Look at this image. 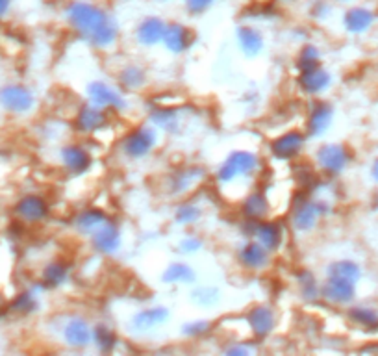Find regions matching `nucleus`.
Masks as SVG:
<instances>
[{
  "label": "nucleus",
  "instance_id": "1",
  "mask_svg": "<svg viewBox=\"0 0 378 356\" xmlns=\"http://www.w3.org/2000/svg\"><path fill=\"white\" fill-rule=\"evenodd\" d=\"M67 19L93 45L106 46L117 37V26L106 11L89 2H72L67 8Z\"/></svg>",
  "mask_w": 378,
  "mask_h": 356
},
{
  "label": "nucleus",
  "instance_id": "2",
  "mask_svg": "<svg viewBox=\"0 0 378 356\" xmlns=\"http://www.w3.org/2000/svg\"><path fill=\"white\" fill-rule=\"evenodd\" d=\"M256 167V158L249 153H235L228 162L221 167L219 180L221 182H228L234 180L240 174H245Z\"/></svg>",
  "mask_w": 378,
  "mask_h": 356
},
{
  "label": "nucleus",
  "instance_id": "3",
  "mask_svg": "<svg viewBox=\"0 0 378 356\" xmlns=\"http://www.w3.org/2000/svg\"><path fill=\"white\" fill-rule=\"evenodd\" d=\"M322 295L332 303H348L354 297V282L339 276H330L322 288Z\"/></svg>",
  "mask_w": 378,
  "mask_h": 356
},
{
  "label": "nucleus",
  "instance_id": "4",
  "mask_svg": "<svg viewBox=\"0 0 378 356\" xmlns=\"http://www.w3.org/2000/svg\"><path fill=\"white\" fill-rule=\"evenodd\" d=\"M319 162L327 171L330 173H339L348 162V154L343 147H337V145H328V147H322L319 151Z\"/></svg>",
  "mask_w": 378,
  "mask_h": 356
},
{
  "label": "nucleus",
  "instance_id": "5",
  "mask_svg": "<svg viewBox=\"0 0 378 356\" xmlns=\"http://www.w3.org/2000/svg\"><path fill=\"white\" fill-rule=\"evenodd\" d=\"M0 101L13 112H25L32 106V95L25 87H6L4 91L0 93Z\"/></svg>",
  "mask_w": 378,
  "mask_h": 356
},
{
  "label": "nucleus",
  "instance_id": "6",
  "mask_svg": "<svg viewBox=\"0 0 378 356\" xmlns=\"http://www.w3.org/2000/svg\"><path fill=\"white\" fill-rule=\"evenodd\" d=\"M165 28H167V26H165L164 20L156 19V17H148V19H145L143 23L139 25V41L145 43V45H154V43L164 39Z\"/></svg>",
  "mask_w": 378,
  "mask_h": 356
},
{
  "label": "nucleus",
  "instance_id": "7",
  "mask_svg": "<svg viewBox=\"0 0 378 356\" xmlns=\"http://www.w3.org/2000/svg\"><path fill=\"white\" fill-rule=\"evenodd\" d=\"M373 11H369L367 8H353L345 13V26L348 32H354V34L367 30L369 26L373 25Z\"/></svg>",
  "mask_w": 378,
  "mask_h": 356
},
{
  "label": "nucleus",
  "instance_id": "8",
  "mask_svg": "<svg viewBox=\"0 0 378 356\" xmlns=\"http://www.w3.org/2000/svg\"><path fill=\"white\" fill-rule=\"evenodd\" d=\"M154 145V136L152 132H148V130H139V132L132 134L130 138H128L126 148L128 154H132V156H143L150 151V147Z\"/></svg>",
  "mask_w": 378,
  "mask_h": 356
},
{
  "label": "nucleus",
  "instance_id": "9",
  "mask_svg": "<svg viewBox=\"0 0 378 356\" xmlns=\"http://www.w3.org/2000/svg\"><path fill=\"white\" fill-rule=\"evenodd\" d=\"M302 147V138L299 134H287L284 138H280L278 141H275L273 145V151L278 158H292L295 156Z\"/></svg>",
  "mask_w": 378,
  "mask_h": 356
},
{
  "label": "nucleus",
  "instance_id": "10",
  "mask_svg": "<svg viewBox=\"0 0 378 356\" xmlns=\"http://www.w3.org/2000/svg\"><path fill=\"white\" fill-rule=\"evenodd\" d=\"M164 41L169 45L171 51H184L185 46L189 45V30L180 25H171L165 28Z\"/></svg>",
  "mask_w": 378,
  "mask_h": 356
},
{
  "label": "nucleus",
  "instance_id": "11",
  "mask_svg": "<svg viewBox=\"0 0 378 356\" xmlns=\"http://www.w3.org/2000/svg\"><path fill=\"white\" fill-rule=\"evenodd\" d=\"M17 212H19V214H21L25 219L37 221V219L45 217L46 204L43 203L41 198L26 197V198H22L21 203H19V206H17Z\"/></svg>",
  "mask_w": 378,
  "mask_h": 356
},
{
  "label": "nucleus",
  "instance_id": "12",
  "mask_svg": "<svg viewBox=\"0 0 378 356\" xmlns=\"http://www.w3.org/2000/svg\"><path fill=\"white\" fill-rule=\"evenodd\" d=\"M241 260H243V264L252 267V269L263 267L267 264V249L263 245H247L245 249L241 250Z\"/></svg>",
  "mask_w": 378,
  "mask_h": 356
},
{
  "label": "nucleus",
  "instance_id": "13",
  "mask_svg": "<svg viewBox=\"0 0 378 356\" xmlns=\"http://www.w3.org/2000/svg\"><path fill=\"white\" fill-rule=\"evenodd\" d=\"M89 95L100 106H123V101H121L117 93L112 91L110 87L103 86V84H93L89 87Z\"/></svg>",
  "mask_w": 378,
  "mask_h": 356
},
{
  "label": "nucleus",
  "instance_id": "14",
  "mask_svg": "<svg viewBox=\"0 0 378 356\" xmlns=\"http://www.w3.org/2000/svg\"><path fill=\"white\" fill-rule=\"evenodd\" d=\"M95 243H97V249L103 250V253H113V250L117 249L119 245V234L117 230L113 229V227H100L97 232V238H95Z\"/></svg>",
  "mask_w": 378,
  "mask_h": 356
},
{
  "label": "nucleus",
  "instance_id": "15",
  "mask_svg": "<svg viewBox=\"0 0 378 356\" xmlns=\"http://www.w3.org/2000/svg\"><path fill=\"white\" fill-rule=\"evenodd\" d=\"M330 84V77H328L325 71H317V69H312V71L302 72V87L306 91L317 93L325 89V87Z\"/></svg>",
  "mask_w": 378,
  "mask_h": 356
},
{
  "label": "nucleus",
  "instance_id": "16",
  "mask_svg": "<svg viewBox=\"0 0 378 356\" xmlns=\"http://www.w3.org/2000/svg\"><path fill=\"white\" fill-rule=\"evenodd\" d=\"M63 160H65L67 167L72 169V171H77V173L87 169V165H89V156L84 153L82 148L78 147L65 148V151H63Z\"/></svg>",
  "mask_w": 378,
  "mask_h": 356
},
{
  "label": "nucleus",
  "instance_id": "17",
  "mask_svg": "<svg viewBox=\"0 0 378 356\" xmlns=\"http://www.w3.org/2000/svg\"><path fill=\"white\" fill-rule=\"evenodd\" d=\"M65 338L69 343H72V345H84V343L89 341V331H87V325L80 319L71 321V323L67 325Z\"/></svg>",
  "mask_w": 378,
  "mask_h": 356
},
{
  "label": "nucleus",
  "instance_id": "18",
  "mask_svg": "<svg viewBox=\"0 0 378 356\" xmlns=\"http://www.w3.org/2000/svg\"><path fill=\"white\" fill-rule=\"evenodd\" d=\"M251 325L258 334H267L273 329V314L267 308H256L251 314Z\"/></svg>",
  "mask_w": 378,
  "mask_h": 356
},
{
  "label": "nucleus",
  "instance_id": "19",
  "mask_svg": "<svg viewBox=\"0 0 378 356\" xmlns=\"http://www.w3.org/2000/svg\"><path fill=\"white\" fill-rule=\"evenodd\" d=\"M330 117H332V110L328 106H319L315 112L312 113V119H310V132L312 136H319V134L328 127L330 122Z\"/></svg>",
  "mask_w": 378,
  "mask_h": 356
},
{
  "label": "nucleus",
  "instance_id": "20",
  "mask_svg": "<svg viewBox=\"0 0 378 356\" xmlns=\"http://www.w3.org/2000/svg\"><path fill=\"white\" fill-rule=\"evenodd\" d=\"M360 275H362L360 267L354 262H337L330 267V276H339V279L351 280V282H356Z\"/></svg>",
  "mask_w": 378,
  "mask_h": 356
},
{
  "label": "nucleus",
  "instance_id": "21",
  "mask_svg": "<svg viewBox=\"0 0 378 356\" xmlns=\"http://www.w3.org/2000/svg\"><path fill=\"white\" fill-rule=\"evenodd\" d=\"M258 238H260V243L267 250L276 249L278 243H280V230L275 224H261L260 229H258Z\"/></svg>",
  "mask_w": 378,
  "mask_h": 356
},
{
  "label": "nucleus",
  "instance_id": "22",
  "mask_svg": "<svg viewBox=\"0 0 378 356\" xmlns=\"http://www.w3.org/2000/svg\"><path fill=\"white\" fill-rule=\"evenodd\" d=\"M240 41L247 54H256L261 49V36L254 28H241L240 30Z\"/></svg>",
  "mask_w": 378,
  "mask_h": 356
},
{
  "label": "nucleus",
  "instance_id": "23",
  "mask_svg": "<svg viewBox=\"0 0 378 356\" xmlns=\"http://www.w3.org/2000/svg\"><path fill=\"white\" fill-rule=\"evenodd\" d=\"M317 206H313V204H304V206H301V208L296 210L295 214V224L299 227V229H310L313 223H315V217H317Z\"/></svg>",
  "mask_w": 378,
  "mask_h": 356
},
{
  "label": "nucleus",
  "instance_id": "24",
  "mask_svg": "<svg viewBox=\"0 0 378 356\" xmlns=\"http://www.w3.org/2000/svg\"><path fill=\"white\" fill-rule=\"evenodd\" d=\"M104 122L103 113L97 112V110H93V108H86L82 112V115L78 117V125L82 130H95Z\"/></svg>",
  "mask_w": 378,
  "mask_h": 356
},
{
  "label": "nucleus",
  "instance_id": "25",
  "mask_svg": "<svg viewBox=\"0 0 378 356\" xmlns=\"http://www.w3.org/2000/svg\"><path fill=\"white\" fill-rule=\"evenodd\" d=\"M351 317L362 326H378V312L373 308H353Z\"/></svg>",
  "mask_w": 378,
  "mask_h": 356
},
{
  "label": "nucleus",
  "instance_id": "26",
  "mask_svg": "<svg viewBox=\"0 0 378 356\" xmlns=\"http://www.w3.org/2000/svg\"><path fill=\"white\" fill-rule=\"evenodd\" d=\"M103 214H98V212H87V214H84L82 217L78 219V224H80V229L84 230V232H91V230H98L100 227H103Z\"/></svg>",
  "mask_w": 378,
  "mask_h": 356
},
{
  "label": "nucleus",
  "instance_id": "27",
  "mask_svg": "<svg viewBox=\"0 0 378 356\" xmlns=\"http://www.w3.org/2000/svg\"><path fill=\"white\" fill-rule=\"evenodd\" d=\"M245 206L247 214L251 215V217H260V215H263V212H266V201H263L261 195H252V197H249Z\"/></svg>",
  "mask_w": 378,
  "mask_h": 356
},
{
  "label": "nucleus",
  "instance_id": "28",
  "mask_svg": "<svg viewBox=\"0 0 378 356\" xmlns=\"http://www.w3.org/2000/svg\"><path fill=\"white\" fill-rule=\"evenodd\" d=\"M299 65H301L302 72L315 69L317 67V51L313 49V46H308V49H304L301 60H299Z\"/></svg>",
  "mask_w": 378,
  "mask_h": 356
},
{
  "label": "nucleus",
  "instance_id": "29",
  "mask_svg": "<svg viewBox=\"0 0 378 356\" xmlns=\"http://www.w3.org/2000/svg\"><path fill=\"white\" fill-rule=\"evenodd\" d=\"M215 0H185V8H188L189 13L199 15V13H204L206 10H210Z\"/></svg>",
  "mask_w": 378,
  "mask_h": 356
},
{
  "label": "nucleus",
  "instance_id": "30",
  "mask_svg": "<svg viewBox=\"0 0 378 356\" xmlns=\"http://www.w3.org/2000/svg\"><path fill=\"white\" fill-rule=\"evenodd\" d=\"M65 279V269H63L62 265H51L45 273V280L48 284H60L62 280Z\"/></svg>",
  "mask_w": 378,
  "mask_h": 356
},
{
  "label": "nucleus",
  "instance_id": "31",
  "mask_svg": "<svg viewBox=\"0 0 378 356\" xmlns=\"http://www.w3.org/2000/svg\"><path fill=\"white\" fill-rule=\"evenodd\" d=\"M167 280H174V282H178V280H188L191 279V271L184 265H173L171 269L167 271V275H165Z\"/></svg>",
  "mask_w": 378,
  "mask_h": 356
},
{
  "label": "nucleus",
  "instance_id": "32",
  "mask_svg": "<svg viewBox=\"0 0 378 356\" xmlns=\"http://www.w3.org/2000/svg\"><path fill=\"white\" fill-rule=\"evenodd\" d=\"M164 317H165L164 310H150L141 314V316L138 317V321H141L145 326H152L156 325V323H159V321H164Z\"/></svg>",
  "mask_w": 378,
  "mask_h": 356
},
{
  "label": "nucleus",
  "instance_id": "33",
  "mask_svg": "<svg viewBox=\"0 0 378 356\" xmlns=\"http://www.w3.org/2000/svg\"><path fill=\"white\" fill-rule=\"evenodd\" d=\"M97 340H98V345L103 347V349H110V347L115 343V338H113V334L110 331H107L106 326H100L97 331Z\"/></svg>",
  "mask_w": 378,
  "mask_h": 356
},
{
  "label": "nucleus",
  "instance_id": "34",
  "mask_svg": "<svg viewBox=\"0 0 378 356\" xmlns=\"http://www.w3.org/2000/svg\"><path fill=\"white\" fill-rule=\"evenodd\" d=\"M180 214H185V217H180V219H184V221H193V219H197L199 212H195L193 206H185L184 212H180Z\"/></svg>",
  "mask_w": 378,
  "mask_h": 356
},
{
  "label": "nucleus",
  "instance_id": "35",
  "mask_svg": "<svg viewBox=\"0 0 378 356\" xmlns=\"http://www.w3.org/2000/svg\"><path fill=\"white\" fill-rule=\"evenodd\" d=\"M11 0H0V15H4L8 8H10Z\"/></svg>",
  "mask_w": 378,
  "mask_h": 356
},
{
  "label": "nucleus",
  "instance_id": "36",
  "mask_svg": "<svg viewBox=\"0 0 378 356\" xmlns=\"http://www.w3.org/2000/svg\"><path fill=\"white\" fill-rule=\"evenodd\" d=\"M373 177L378 180V160H377V163L373 165Z\"/></svg>",
  "mask_w": 378,
  "mask_h": 356
},
{
  "label": "nucleus",
  "instance_id": "37",
  "mask_svg": "<svg viewBox=\"0 0 378 356\" xmlns=\"http://www.w3.org/2000/svg\"><path fill=\"white\" fill-rule=\"evenodd\" d=\"M336 2H353V0H336Z\"/></svg>",
  "mask_w": 378,
  "mask_h": 356
},
{
  "label": "nucleus",
  "instance_id": "38",
  "mask_svg": "<svg viewBox=\"0 0 378 356\" xmlns=\"http://www.w3.org/2000/svg\"><path fill=\"white\" fill-rule=\"evenodd\" d=\"M280 2H295V0H280Z\"/></svg>",
  "mask_w": 378,
  "mask_h": 356
},
{
  "label": "nucleus",
  "instance_id": "39",
  "mask_svg": "<svg viewBox=\"0 0 378 356\" xmlns=\"http://www.w3.org/2000/svg\"><path fill=\"white\" fill-rule=\"evenodd\" d=\"M158 2H167V0H158Z\"/></svg>",
  "mask_w": 378,
  "mask_h": 356
}]
</instances>
